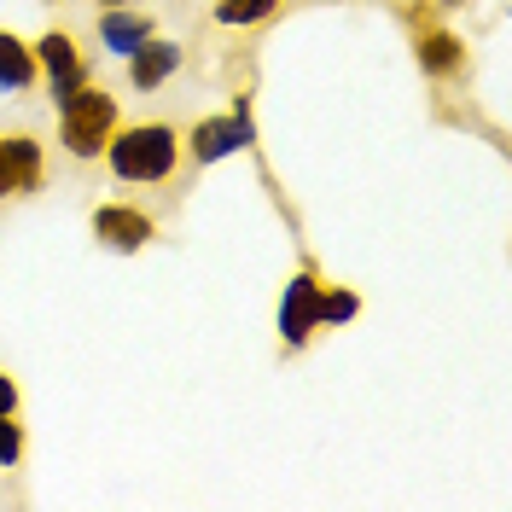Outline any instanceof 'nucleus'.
<instances>
[{"label": "nucleus", "instance_id": "f257e3e1", "mask_svg": "<svg viewBox=\"0 0 512 512\" xmlns=\"http://www.w3.org/2000/svg\"><path fill=\"white\" fill-rule=\"evenodd\" d=\"M105 169L123 187H163L181 169V128L175 123H117L105 140Z\"/></svg>", "mask_w": 512, "mask_h": 512}, {"label": "nucleus", "instance_id": "f03ea898", "mask_svg": "<svg viewBox=\"0 0 512 512\" xmlns=\"http://www.w3.org/2000/svg\"><path fill=\"white\" fill-rule=\"evenodd\" d=\"M53 111H59L64 158H76V163H99L105 140H111L117 123H123V99L111 94V88H94V82H82V88H76L70 99H59Z\"/></svg>", "mask_w": 512, "mask_h": 512}, {"label": "nucleus", "instance_id": "7ed1b4c3", "mask_svg": "<svg viewBox=\"0 0 512 512\" xmlns=\"http://www.w3.org/2000/svg\"><path fill=\"white\" fill-rule=\"evenodd\" d=\"M256 146V117H251V99L239 94L233 99V111L222 117H198V123L181 134V158H192V169H210V163L222 158H239V152H251Z\"/></svg>", "mask_w": 512, "mask_h": 512}, {"label": "nucleus", "instance_id": "20e7f679", "mask_svg": "<svg viewBox=\"0 0 512 512\" xmlns=\"http://www.w3.org/2000/svg\"><path fill=\"white\" fill-rule=\"evenodd\" d=\"M35 47V70H41V88H47V99L59 105V99H70L82 82H94V64H88V53L76 47V35L70 30H47L30 41Z\"/></svg>", "mask_w": 512, "mask_h": 512}, {"label": "nucleus", "instance_id": "39448f33", "mask_svg": "<svg viewBox=\"0 0 512 512\" xmlns=\"http://www.w3.org/2000/svg\"><path fill=\"white\" fill-rule=\"evenodd\" d=\"M320 286H326L320 268L303 262V268L286 280V291H280V315H274V326H280V344H286V350H303V344L320 332Z\"/></svg>", "mask_w": 512, "mask_h": 512}, {"label": "nucleus", "instance_id": "423d86ee", "mask_svg": "<svg viewBox=\"0 0 512 512\" xmlns=\"http://www.w3.org/2000/svg\"><path fill=\"white\" fill-rule=\"evenodd\" d=\"M88 233H94L105 251L134 256V251H146V245L158 239V216H146L140 204H123V198H111V204H94V216H88Z\"/></svg>", "mask_w": 512, "mask_h": 512}, {"label": "nucleus", "instance_id": "0eeeda50", "mask_svg": "<svg viewBox=\"0 0 512 512\" xmlns=\"http://www.w3.org/2000/svg\"><path fill=\"white\" fill-rule=\"evenodd\" d=\"M158 35V18L152 12H140V6H105L94 18V41L105 59H128L134 47H146Z\"/></svg>", "mask_w": 512, "mask_h": 512}, {"label": "nucleus", "instance_id": "6e6552de", "mask_svg": "<svg viewBox=\"0 0 512 512\" xmlns=\"http://www.w3.org/2000/svg\"><path fill=\"white\" fill-rule=\"evenodd\" d=\"M123 64H128V88H134V94H158V88H169V82H175V70L187 64V47H181V41H163V35H152V41H146V47H134Z\"/></svg>", "mask_w": 512, "mask_h": 512}, {"label": "nucleus", "instance_id": "1a4fd4ad", "mask_svg": "<svg viewBox=\"0 0 512 512\" xmlns=\"http://www.w3.org/2000/svg\"><path fill=\"white\" fill-rule=\"evenodd\" d=\"M414 59H419V70H425L431 82H460L466 64H472V47H466L454 30H443V24H425V30L414 35Z\"/></svg>", "mask_w": 512, "mask_h": 512}, {"label": "nucleus", "instance_id": "9d476101", "mask_svg": "<svg viewBox=\"0 0 512 512\" xmlns=\"http://www.w3.org/2000/svg\"><path fill=\"white\" fill-rule=\"evenodd\" d=\"M35 82H41V70H35V47L24 35L0 30V94H30Z\"/></svg>", "mask_w": 512, "mask_h": 512}, {"label": "nucleus", "instance_id": "9b49d317", "mask_svg": "<svg viewBox=\"0 0 512 512\" xmlns=\"http://www.w3.org/2000/svg\"><path fill=\"white\" fill-rule=\"evenodd\" d=\"M280 6H286V0H216V6H210V24H216V30H256V24H268Z\"/></svg>", "mask_w": 512, "mask_h": 512}, {"label": "nucleus", "instance_id": "f8f14e48", "mask_svg": "<svg viewBox=\"0 0 512 512\" xmlns=\"http://www.w3.org/2000/svg\"><path fill=\"white\" fill-rule=\"evenodd\" d=\"M361 315V297L350 286H320V332L326 326H350Z\"/></svg>", "mask_w": 512, "mask_h": 512}, {"label": "nucleus", "instance_id": "ddd939ff", "mask_svg": "<svg viewBox=\"0 0 512 512\" xmlns=\"http://www.w3.org/2000/svg\"><path fill=\"white\" fill-rule=\"evenodd\" d=\"M24 460V425H18V414L0 419V472H12Z\"/></svg>", "mask_w": 512, "mask_h": 512}, {"label": "nucleus", "instance_id": "4468645a", "mask_svg": "<svg viewBox=\"0 0 512 512\" xmlns=\"http://www.w3.org/2000/svg\"><path fill=\"white\" fill-rule=\"evenodd\" d=\"M18 402H24V396H18V379H12V373H0V419L18 414Z\"/></svg>", "mask_w": 512, "mask_h": 512}, {"label": "nucleus", "instance_id": "2eb2a0df", "mask_svg": "<svg viewBox=\"0 0 512 512\" xmlns=\"http://www.w3.org/2000/svg\"><path fill=\"white\" fill-rule=\"evenodd\" d=\"M0 198H12V175H6V134H0Z\"/></svg>", "mask_w": 512, "mask_h": 512}, {"label": "nucleus", "instance_id": "dca6fc26", "mask_svg": "<svg viewBox=\"0 0 512 512\" xmlns=\"http://www.w3.org/2000/svg\"><path fill=\"white\" fill-rule=\"evenodd\" d=\"M99 6H134V0H99Z\"/></svg>", "mask_w": 512, "mask_h": 512}]
</instances>
